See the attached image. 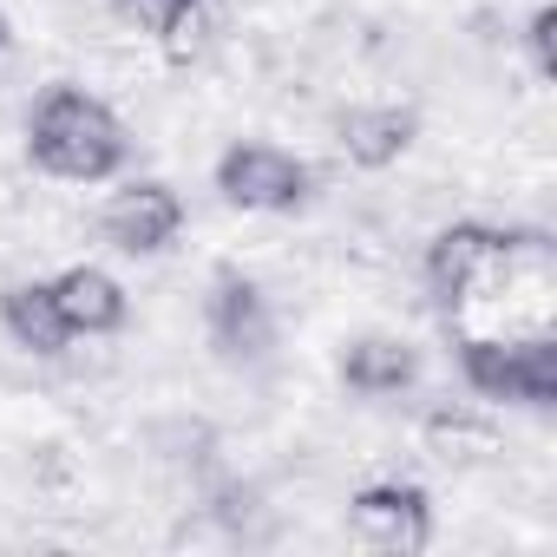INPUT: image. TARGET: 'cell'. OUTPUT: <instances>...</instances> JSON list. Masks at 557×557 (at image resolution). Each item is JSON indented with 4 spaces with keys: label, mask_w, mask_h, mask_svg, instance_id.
Instances as JSON below:
<instances>
[{
    "label": "cell",
    "mask_w": 557,
    "mask_h": 557,
    "mask_svg": "<svg viewBox=\"0 0 557 557\" xmlns=\"http://www.w3.org/2000/svg\"><path fill=\"white\" fill-rule=\"evenodd\" d=\"M453 335V361L459 381L492 400V407H524V413H550L557 407V329L531 322V329H446Z\"/></svg>",
    "instance_id": "cell-3"
},
{
    "label": "cell",
    "mask_w": 557,
    "mask_h": 557,
    "mask_svg": "<svg viewBox=\"0 0 557 557\" xmlns=\"http://www.w3.org/2000/svg\"><path fill=\"white\" fill-rule=\"evenodd\" d=\"M531 269H550V236L544 230H518V223H479V216H459V223L433 230V243L420 256L426 296H433L446 329L466 322L479 302L505 296Z\"/></svg>",
    "instance_id": "cell-1"
},
{
    "label": "cell",
    "mask_w": 557,
    "mask_h": 557,
    "mask_svg": "<svg viewBox=\"0 0 557 557\" xmlns=\"http://www.w3.org/2000/svg\"><path fill=\"white\" fill-rule=\"evenodd\" d=\"M0 329H8V342L27 348L34 361H60L73 348V329L60 322V302H53L47 275H21V283L0 289Z\"/></svg>",
    "instance_id": "cell-11"
},
{
    "label": "cell",
    "mask_w": 557,
    "mask_h": 557,
    "mask_svg": "<svg viewBox=\"0 0 557 557\" xmlns=\"http://www.w3.org/2000/svg\"><path fill=\"white\" fill-rule=\"evenodd\" d=\"M433 492L413 479H368L348 498V537L361 550H387V557H420L433 550Z\"/></svg>",
    "instance_id": "cell-6"
},
{
    "label": "cell",
    "mask_w": 557,
    "mask_h": 557,
    "mask_svg": "<svg viewBox=\"0 0 557 557\" xmlns=\"http://www.w3.org/2000/svg\"><path fill=\"white\" fill-rule=\"evenodd\" d=\"M420 368L426 361L407 335H355V342H342V361H335V374L355 400H400L420 387Z\"/></svg>",
    "instance_id": "cell-10"
},
{
    "label": "cell",
    "mask_w": 557,
    "mask_h": 557,
    "mask_svg": "<svg viewBox=\"0 0 557 557\" xmlns=\"http://www.w3.org/2000/svg\"><path fill=\"white\" fill-rule=\"evenodd\" d=\"M99 236L119 256H164L184 236V197L164 177H119L99 203Z\"/></svg>",
    "instance_id": "cell-7"
},
{
    "label": "cell",
    "mask_w": 557,
    "mask_h": 557,
    "mask_svg": "<svg viewBox=\"0 0 557 557\" xmlns=\"http://www.w3.org/2000/svg\"><path fill=\"white\" fill-rule=\"evenodd\" d=\"M27 164L60 184H112L132 164V132L99 92L53 79L27 106Z\"/></svg>",
    "instance_id": "cell-2"
},
{
    "label": "cell",
    "mask_w": 557,
    "mask_h": 557,
    "mask_svg": "<svg viewBox=\"0 0 557 557\" xmlns=\"http://www.w3.org/2000/svg\"><path fill=\"white\" fill-rule=\"evenodd\" d=\"M53 283V302H60V322L73 329V342H106L132 322V296L112 269L99 262H66L60 275H47Z\"/></svg>",
    "instance_id": "cell-9"
},
{
    "label": "cell",
    "mask_w": 557,
    "mask_h": 557,
    "mask_svg": "<svg viewBox=\"0 0 557 557\" xmlns=\"http://www.w3.org/2000/svg\"><path fill=\"white\" fill-rule=\"evenodd\" d=\"M112 8H119V21H132L138 34H151V40H158L177 14H190V8H197V0H112Z\"/></svg>",
    "instance_id": "cell-12"
},
{
    "label": "cell",
    "mask_w": 557,
    "mask_h": 557,
    "mask_svg": "<svg viewBox=\"0 0 557 557\" xmlns=\"http://www.w3.org/2000/svg\"><path fill=\"white\" fill-rule=\"evenodd\" d=\"M203 335H210V355L223 368H262L269 348H275V309L262 296L256 275L243 269H216L210 289H203Z\"/></svg>",
    "instance_id": "cell-5"
},
{
    "label": "cell",
    "mask_w": 557,
    "mask_h": 557,
    "mask_svg": "<svg viewBox=\"0 0 557 557\" xmlns=\"http://www.w3.org/2000/svg\"><path fill=\"white\" fill-rule=\"evenodd\" d=\"M8 40H14V34H8V14H0V53H8Z\"/></svg>",
    "instance_id": "cell-14"
},
{
    "label": "cell",
    "mask_w": 557,
    "mask_h": 557,
    "mask_svg": "<svg viewBox=\"0 0 557 557\" xmlns=\"http://www.w3.org/2000/svg\"><path fill=\"white\" fill-rule=\"evenodd\" d=\"M550 34H557V8H550V0H544V8H537V14L524 21V53H531V73H537V79H550V73H557Z\"/></svg>",
    "instance_id": "cell-13"
},
{
    "label": "cell",
    "mask_w": 557,
    "mask_h": 557,
    "mask_svg": "<svg viewBox=\"0 0 557 557\" xmlns=\"http://www.w3.org/2000/svg\"><path fill=\"white\" fill-rule=\"evenodd\" d=\"M210 177H216V197L230 210H249V216H296L315 197V164L296 158L289 145H275V138H236V145H223V158H216Z\"/></svg>",
    "instance_id": "cell-4"
},
{
    "label": "cell",
    "mask_w": 557,
    "mask_h": 557,
    "mask_svg": "<svg viewBox=\"0 0 557 557\" xmlns=\"http://www.w3.org/2000/svg\"><path fill=\"white\" fill-rule=\"evenodd\" d=\"M329 132H335V151L355 171H387V164H400L413 151L420 106H407V99H355V106H342L329 119Z\"/></svg>",
    "instance_id": "cell-8"
}]
</instances>
